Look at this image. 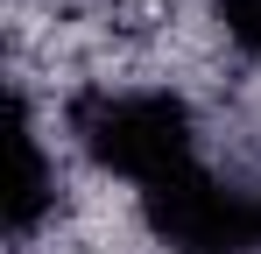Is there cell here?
I'll return each instance as SVG.
<instances>
[{
  "instance_id": "obj_3",
  "label": "cell",
  "mask_w": 261,
  "mask_h": 254,
  "mask_svg": "<svg viewBox=\"0 0 261 254\" xmlns=\"http://www.w3.org/2000/svg\"><path fill=\"white\" fill-rule=\"evenodd\" d=\"M205 21H212L226 57L261 64V0H205Z\"/></svg>"
},
{
  "instance_id": "obj_2",
  "label": "cell",
  "mask_w": 261,
  "mask_h": 254,
  "mask_svg": "<svg viewBox=\"0 0 261 254\" xmlns=\"http://www.w3.org/2000/svg\"><path fill=\"white\" fill-rule=\"evenodd\" d=\"M64 219V148L43 127L29 78H14V191H7V247L29 254Z\"/></svg>"
},
{
  "instance_id": "obj_1",
  "label": "cell",
  "mask_w": 261,
  "mask_h": 254,
  "mask_svg": "<svg viewBox=\"0 0 261 254\" xmlns=\"http://www.w3.org/2000/svg\"><path fill=\"white\" fill-rule=\"evenodd\" d=\"M64 148L92 169L113 176L120 191H155L184 169L205 163V120L191 106V92L170 78H92L64 106Z\"/></svg>"
},
{
  "instance_id": "obj_4",
  "label": "cell",
  "mask_w": 261,
  "mask_h": 254,
  "mask_svg": "<svg viewBox=\"0 0 261 254\" xmlns=\"http://www.w3.org/2000/svg\"><path fill=\"white\" fill-rule=\"evenodd\" d=\"M254 233H261V191H254Z\"/></svg>"
}]
</instances>
